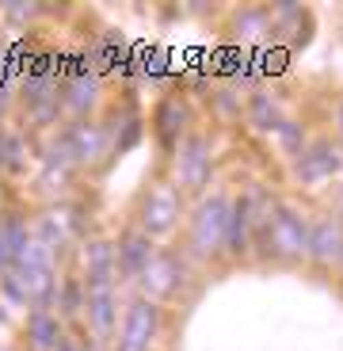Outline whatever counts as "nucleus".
Here are the masks:
<instances>
[{"mask_svg": "<svg viewBox=\"0 0 343 351\" xmlns=\"http://www.w3.org/2000/svg\"><path fill=\"white\" fill-rule=\"evenodd\" d=\"M255 245L275 260H301L309 256V226L290 206H267L255 214Z\"/></svg>", "mask_w": 343, "mask_h": 351, "instance_id": "1", "label": "nucleus"}, {"mask_svg": "<svg viewBox=\"0 0 343 351\" xmlns=\"http://www.w3.org/2000/svg\"><path fill=\"white\" fill-rule=\"evenodd\" d=\"M12 275H16V282L23 287V294H27L31 306L50 309L53 302H58V287H62V282H58V271H53V252L38 237H31V245L19 252Z\"/></svg>", "mask_w": 343, "mask_h": 351, "instance_id": "2", "label": "nucleus"}, {"mask_svg": "<svg viewBox=\"0 0 343 351\" xmlns=\"http://www.w3.org/2000/svg\"><path fill=\"white\" fill-rule=\"evenodd\" d=\"M229 206H233V202H225V195H210V199L199 202V210H194V218H191V241H187L199 260H210V256H218L221 248H225Z\"/></svg>", "mask_w": 343, "mask_h": 351, "instance_id": "3", "label": "nucleus"}, {"mask_svg": "<svg viewBox=\"0 0 343 351\" xmlns=\"http://www.w3.org/2000/svg\"><path fill=\"white\" fill-rule=\"evenodd\" d=\"M160 332V309L153 298H134L130 309H126L123 332H118V343L114 351H149L153 340Z\"/></svg>", "mask_w": 343, "mask_h": 351, "instance_id": "4", "label": "nucleus"}, {"mask_svg": "<svg viewBox=\"0 0 343 351\" xmlns=\"http://www.w3.org/2000/svg\"><path fill=\"white\" fill-rule=\"evenodd\" d=\"M176 218H179V191L160 180V184L149 187V195L141 202V233L145 237H164V233H172Z\"/></svg>", "mask_w": 343, "mask_h": 351, "instance_id": "5", "label": "nucleus"}, {"mask_svg": "<svg viewBox=\"0 0 343 351\" xmlns=\"http://www.w3.org/2000/svg\"><path fill=\"white\" fill-rule=\"evenodd\" d=\"M176 172H179V184L187 191H203L210 184V172H214V157H210V141L191 134V138L179 141V153H176Z\"/></svg>", "mask_w": 343, "mask_h": 351, "instance_id": "6", "label": "nucleus"}, {"mask_svg": "<svg viewBox=\"0 0 343 351\" xmlns=\"http://www.w3.org/2000/svg\"><path fill=\"white\" fill-rule=\"evenodd\" d=\"M183 282V263L172 252H157L149 260V267L141 271V287H145V298H172Z\"/></svg>", "mask_w": 343, "mask_h": 351, "instance_id": "7", "label": "nucleus"}, {"mask_svg": "<svg viewBox=\"0 0 343 351\" xmlns=\"http://www.w3.org/2000/svg\"><path fill=\"white\" fill-rule=\"evenodd\" d=\"M309 260L320 267L343 263V221L340 218H317L309 229Z\"/></svg>", "mask_w": 343, "mask_h": 351, "instance_id": "8", "label": "nucleus"}, {"mask_svg": "<svg viewBox=\"0 0 343 351\" xmlns=\"http://www.w3.org/2000/svg\"><path fill=\"white\" fill-rule=\"evenodd\" d=\"M62 141H65V149L73 153V160L77 165H92V160H99L107 153V130L103 126H96V123H73L69 130L62 134Z\"/></svg>", "mask_w": 343, "mask_h": 351, "instance_id": "9", "label": "nucleus"}, {"mask_svg": "<svg viewBox=\"0 0 343 351\" xmlns=\"http://www.w3.org/2000/svg\"><path fill=\"white\" fill-rule=\"evenodd\" d=\"M255 233V195H244L229 206V233H225V248L233 256H244Z\"/></svg>", "mask_w": 343, "mask_h": 351, "instance_id": "10", "label": "nucleus"}, {"mask_svg": "<svg viewBox=\"0 0 343 351\" xmlns=\"http://www.w3.org/2000/svg\"><path fill=\"white\" fill-rule=\"evenodd\" d=\"M88 321L99 340H107L114 328V279H88Z\"/></svg>", "mask_w": 343, "mask_h": 351, "instance_id": "11", "label": "nucleus"}, {"mask_svg": "<svg viewBox=\"0 0 343 351\" xmlns=\"http://www.w3.org/2000/svg\"><path fill=\"white\" fill-rule=\"evenodd\" d=\"M62 317L46 306H31L27 309V340L35 351H58L62 343Z\"/></svg>", "mask_w": 343, "mask_h": 351, "instance_id": "12", "label": "nucleus"}, {"mask_svg": "<svg viewBox=\"0 0 343 351\" xmlns=\"http://www.w3.org/2000/svg\"><path fill=\"white\" fill-rule=\"evenodd\" d=\"M153 256H157L153 252V237H145V233H126L114 248V263H118V271L126 279H141V271L149 267Z\"/></svg>", "mask_w": 343, "mask_h": 351, "instance_id": "13", "label": "nucleus"}, {"mask_svg": "<svg viewBox=\"0 0 343 351\" xmlns=\"http://www.w3.org/2000/svg\"><path fill=\"white\" fill-rule=\"evenodd\" d=\"M77 210H50L42 221H38V241H42L50 252H62L65 245L73 241V233L80 229V218H73Z\"/></svg>", "mask_w": 343, "mask_h": 351, "instance_id": "14", "label": "nucleus"}, {"mask_svg": "<svg viewBox=\"0 0 343 351\" xmlns=\"http://www.w3.org/2000/svg\"><path fill=\"white\" fill-rule=\"evenodd\" d=\"M31 245V233H27V221L19 214L0 218V271H12L19 260V252Z\"/></svg>", "mask_w": 343, "mask_h": 351, "instance_id": "15", "label": "nucleus"}, {"mask_svg": "<svg viewBox=\"0 0 343 351\" xmlns=\"http://www.w3.org/2000/svg\"><path fill=\"white\" fill-rule=\"evenodd\" d=\"M62 96H65V107H69L73 114H84V111H92L96 99H99V80L92 77V73H77V77L65 80Z\"/></svg>", "mask_w": 343, "mask_h": 351, "instance_id": "16", "label": "nucleus"}, {"mask_svg": "<svg viewBox=\"0 0 343 351\" xmlns=\"http://www.w3.org/2000/svg\"><path fill=\"white\" fill-rule=\"evenodd\" d=\"M187 123H191V111H187L179 99H164V104L157 107V134L164 145H176L179 138H183Z\"/></svg>", "mask_w": 343, "mask_h": 351, "instance_id": "17", "label": "nucleus"}, {"mask_svg": "<svg viewBox=\"0 0 343 351\" xmlns=\"http://www.w3.org/2000/svg\"><path fill=\"white\" fill-rule=\"evenodd\" d=\"M340 168V157L328 141H317V145H309L298 160V176L301 180H320V176H332Z\"/></svg>", "mask_w": 343, "mask_h": 351, "instance_id": "18", "label": "nucleus"}, {"mask_svg": "<svg viewBox=\"0 0 343 351\" xmlns=\"http://www.w3.org/2000/svg\"><path fill=\"white\" fill-rule=\"evenodd\" d=\"M88 309V287L80 279H73V275H65L62 287H58V313L65 317V321H73V317H80Z\"/></svg>", "mask_w": 343, "mask_h": 351, "instance_id": "19", "label": "nucleus"}, {"mask_svg": "<svg viewBox=\"0 0 343 351\" xmlns=\"http://www.w3.org/2000/svg\"><path fill=\"white\" fill-rule=\"evenodd\" d=\"M271 27H275V19L267 16L264 8H244L237 16V35L244 38V43H259V38H267L271 35Z\"/></svg>", "mask_w": 343, "mask_h": 351, "instance_id": "20", "label": "nucleus"}, {"mask_svg": "<svg viewBox=\"0 0 343 351\" xmlns=\"http://www.w3.org/2000/svg\"><path fill=\"white\" fill-rule=\"evenodd\" d=\"M84 263H88V279H111L114 275V248L107 245V241H92L88 248H84Z\"/></svg>", "mask_w": 343, "mask_h": 351, "instance_id": "21", "label": "nucleus"}, {"mask_svg": "<svg viewBox=\"0 0 343 351\" xmlns=\"http://www.w3.org/2000/svg\"><path fill=\"white\" fill-rule=\"evenodd\" d=\"M23 165H27L23 138H19V134L0 130V168H4V172H23Z\"/></svg>", "mask_w": 343, "mask_h": 351, "instance_id": "22", "label": "nucleus"}, {"mask_svg": "<svg viewBox=\"0 0 343 351\" xmlns=\"http://www.w3.org/2000/svg\"><path fill=\"white\" fill-rule=\"evenodd\" d=\"M118 58H123V38L107 35L103 46H99V62H103V69H107V65H118Z\"/></svg>", "mask_w": 343, "mask_h": 351, "instance_id": "23", "label": "nucleus"}, {"mask_svg": "<svg viewBox=\"0 0 343 351\" xmlns=\"http://www.w3.org/2000/svg\"><path fill=\"white\" fill-rule=\"evenodd\" d=\"M255 119L264 123V130H271V126L279 123V111H275V107H267V99L259 96V99H255Z\"/></svg>", "mask_w": 343, "mask_h": 351, "instance_id": "24", "label": "nucleus"}, {"mask_svg": "<svg viewBox=\"0 0 343 351\" xmlns=\"http://www.w3.org/2000/svg\"><path fill=\"white\" fill-rule=\"evenodd\" d=\"M58 351H88V343H77L73 336H62V343H58Z\"/></svg>", "mask_w": 343, "mask_h": 351, "instance_id": "25", "label": "nucleus"}, {"mask_svg": "<svg viewBox=\"0 0 343 351\" xmlns=\"http://www.w3.org/2000/svg\"><path fill=\"white\" fill-rule=\"evenodd\" d=\"M340 134H343V104H340Z\"/></svg>", "mask_w": 343, "mask_h": 351, "instance_id": "26", "label": "nucleus"}]
</instances>
